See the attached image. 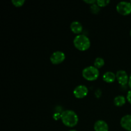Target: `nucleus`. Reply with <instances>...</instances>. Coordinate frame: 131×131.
I'll return each instance as SVG.
<instances>
[{"instance_id": "f03ea898", "label": "nucleus", "mask_w": 131, "mask_h": 131, "mask_svg": "<svg viewBox=\"0 0 131 131\" xmlns=\"http://www.w3.org/2000/svg\"><path fill=\"white\" fill-rule=\"evenodd\" d=\"M73 43L75 48L81 51L88 49L91 46L89 37L84 34L77 35L73 40Z\"/></svg>"}, {"instance_id": "20e7f679", "label": "nucleus", "mask_w": 131, "mask_h": 131, "mask_svg": "<svg viewBox=\"0 0 131 131\" xmlns=\"http://www.w3.org/2000/svg\"><path fill=\"white\" fill-rule=\"evenodd\" d=\"M116 10L122 15H127L131 14V3L130 1H120L116 5Z\"/></svg>"}, {"instance_id": "1a4fd4ad", "label": "nucleus", "mask_w": 131, "mask_h": 131, "mask_svg": "<svg viewBox=\"0 0 131 131\" xmlns=\"http://www.w3.org/2000/svg\"><path fill=\"white\" fill-rule=\"evenodd\" d=\"M93 128L95 131H109L108 124L102 120L96 121L93 125Z\"/></svg>"}, {"instance_id": "f257e3e1", "label": "nucleus", "mask_w": 131, "mask_h": 131, "mask_svg": "<svg viewBox=\"0 0 131 131\" xmlns=\"http://www.w3.org/2000/svg\"><path fill=\"white\" fill-rule=\"evenodd\" d=\"M63 124L69 127H74L78 124L79 118L76 113L73 110H67L62 111L61 113V118Z\"/></svg>"}, {"instance_id": "6ab92c4d", "label": "nucleus", "mask_w": 131, "mask_h": 131, "mask_svg": "<svg viewBox=\"0 0 131 131\" xmlns=\"http://www.w3.org/2000/svg\"><path fill=\"white\" fill-rule=\"evenodd\" d=\"M128 85H129V88H130L131 90V74L130 75H129V83H128Z\"/></svg>"}, {"instance_id": "ddd939ff", "label": "nucleus", "mask_w": 131, "mask_h": 131, "mask_svg": "<svg viewBox=\"0 0 131 131\" xmlns=\"http://www.w3.org/2000/svg\"><path fill=\"white\" fill-rule=\"evenodd\" d=\"M105 61L101 57H97L95 59L94 63H93V66L95 67L97 69H100V68L102 67L104 65Z\"/></svg>"}, {"instance_id": "0eeeda50", "label": "nucleus", "mask_w": 131, "mask_h": 131, "mask_svg": "<svg viewBox=\"0 0 131 131\" xmlns=\"http://www.w3.org/2000/svg\"><path fill=\"white\" fill-rule=\"evenodd\" d=\"M116 78L118 82L120 85L124 86L127 85L129 83V76L127 73L124 70H119L116 73Z\"/></svg>"}, {"instance_id": "9b49d317", "label": "nucleus", "mask_w": 131, "mask_h": 131, "mask_svg": "<svg viewBox=\"0 0 131 131\" xmlns=\"http://www.w3.org/2000/svg\"><path fill=\"white\" fill-rule=\"evenodd\" d=\"M102 79L105 82L107 83H113L116 79V74L111 71H107L102 75Z\"/></svg>"}, {"instance_id": "f3484780", "label": "nucleus", "mask_w": 131, "mask_h": 131, "mask_svg": "<svg viewBox=\"0 0 131 131\" xmlns=\"http://www.w3.org/2000/svg\"><path fill=\"white\" fill-rule=\"evenodd\" d=\"M126 99L128 102L131 104V90H129L127 94V97H126Z\"/></svg>"}, {"instance_id": "a211bd4d", "label": "nucleus", "mask_w": 131, "mask_h": 131, "mask_svg": "<svg viewBox=\"0 0 131 131\" xmlns=\"http://www.w3.org/2000/svg\"><path fill=\"white\" fill-rule=\"evenodd\" d=\"M84 2L90 4V5H93V4L95 3L97 1L96 0H84Z\"/></svg>"}, {"instance_id": "4be33fe9", "label": "nucleus", "mask_w": 131, "mask_h": 131, "mask_svg": "<svg viewBox=\"0 0 131 131\" xmlns=\"http://www.w3.org/2000/svg\"><path fill=\"white\" fill-rule=\"evenodd\" d=\"M130 3H131V1H130Z\"/></svg>"}, {"instance_id": "39448f33", "label": "nucleus", "mask_w": 131, "mask_h": 131, "mask_svg": "<svg viewBox=\"0 0 131 131\" xmlns=\"http://www.w3.org/2000/svg\"><path fill=\"white\" fill-rule=\"evenodd\" d=\"M65 54L61 51H56L52 52L50 56V61L52 64L58 65L65 60Z\"/></svg>"}, {"instance_id": "7ed1b4c3", "label": "nucleus", "mask_w": 131, "mask_h": 131, "mask_svg": "<svg viewBox=\"0 0 131 131\" xmlns=\"http://www.w3.org/2000/svg\"><path fill=\"white\" fill-rule=\"evenodd\" d=\"M100 75L99 70L95 66L90 65L86 67L82 70V75L87 81H95L99 78Z\"/></svg>"}, {"instance_id": "412c9836", "label": "nucleus", "mask_w": 131, "mask_h": 131, "mask_svg": "<svg viewBox=\"0 0 131 131\" xmlns=\"http://www.w3.org/2000/svg\"><path fill=\"white\" fill-rule=\"evenodd\" d=\"M130 37H131V29H130Z\"/></svg>"}, {"instance_id": "4468645a", "label": "nucleus", "mask_w": 131, "mask_h": 131, "mask_svg": "<svg viewBox=\"0 0 131 131\" xmlns=\"http://www.w3.org/2000/svg\"><path fill=\"white\" fill-rule=\"evenodd\" d=\"M90 10L93 14H98L101 10V7L97 4V3L90 5Z\"/></svg>"}, {"instance_id": "9d476101", "label": "nucleus", "mask_w": 131, "mask_h": 131, "mask_svg": "<svg viewBox=\"0 0 131 131\" xmlns=\"http://www.w3.org/2000/svg\"><path fill=\"white\" fill-rule=\"evenodd\" d=\"M70 28L73 33L78 35L81 34L83 29V25L78 20H74L73 22H72L70 25Z\"/></svg>"}, {"instance_id": "f8f14e48", "label": "nucleus", "mask_w": 131, "mask_h": 131, "mask_svg": "<svg viewBox=\"0 0 131 131\" xmlns=\"http://www.w3.org/2000/svg\"><path fill=\"white\" fill-rule=\"evenodd\" d=\"M126 100V98L124 95H117L113 100L114 104L117 107H121L125 104Z\"/></svg>"}, {"instance_id": "aec40b11", "label": "nucleus", "mask_w": 131, "mask_h": 131, "mask_svg": "<svg viewBox=\"0 0 131 131\" xmlns=\"http://www.w3.org/2000/svg\"><path fill=\"white\" fill-rule=\"evenodd\" d=\"M69 131H78L77 130H75V129H71V130H69Z\"/></svg>"}, {"instance_id": "dca6fc26", "label": "nucleus", "mask_w": 131, "mask_h": 131, "mask_svg": "<svg viewBox=\"0 0 131 131\" xmlns=\"http://www.w3.org/2000/svg\"><path fill=\"white\" fill-rule=\"evenodd\" d=\"M12 3L16 7H20L24 5L25 0H12Z\"/></svg>"}, {"instance_id": "6e6552de", "label": "nucleus", "mask_w": 131, "mask_h": 131, "mask_svg": "<svg viewBox=\"0 0 131 131\" xmlns=\"http://www.w3.org/2000/svg\"><path fill=\"white\" fill-rule=\"evenodd\" d=\"M122 127L127 131H131V115H125L120 120Z\"/></svg>"}, {"instance_id": "2eb2a0df", "label": "nucleus", "mask_w": 131, "mask_h": 131, "mask_svg": "<svg viewBox=\"0 0 131 131\" xmlns=\"http://www.w3.org/2000/svg\"><path fill=\"white\" fill-rule=\"evenodd\" d=\"M96 3L100 7H104L109 5L110 1V0H97Z\"/></svg>"}, {"instance_id": "423d86ee", "label": "nucleus", "mask_w": 131, "mask_h": 131, "mask_svg": "<svg viewBox=\"0 0 131 131\" xmlns=\"http://www.w3.org/2000/svg\"><path fill=\"white\" fill-rule=\"evenodd\" d=\"M88 89L86 86L84 84H79L73 90V94L77 99H83L88 95Z\"/></svg>"}]
</instances>
